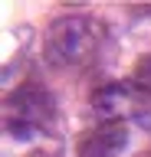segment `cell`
<instances>
[{
  "mask_svg": "<svg viewBox=\"0 0 151 157\" xmlns=\"http://www.w3.org/2000/svg\"><path fill=\"white\" fill-rule=\"evenodd\" d=\"M102 29L89 17H62L46 33V56L56 66H82L99 49Z\"/></svg>",
  "mask_w": 151,
  "mask_h": 157,
  "instance_id": "1",
  "label": "cell"
},
{
  "mask_svg": "<svg viewBox=\"0 0 151 157\" xmlns=\"http://www.w3.org/2000/svg\"><path fill=\"white\" fill-rule=\"evenodd\" d=\"M53 115H56V105L43 85H23L7 101V128L17 137H33L46 131Z\"/></svg>",
  "mask_w": 151,
  "mask_h": 157,
  "instance_id": "2",
  "label": "cell"
},
{
  "mask_svg": "<svg viewBox=\"0 0 151 157\" xmlns=\"http://www.w3.org/2000/svg\"><path fill=\"white\" fill-rule=\"evenodd\" d=\"M128 147V128L125 121H102L82 137L79 154L82 157H118Z\"/></svg>",
  "mask_w": 151,
  "mask_h": 157,
  "instance_id": "3",
  "label": "cell"
},
{
  "mask_svg": "<svg viewBox=\"0 0 151 157\" xmlns=\"http://www.w3.org/2000/svg\"><path fill=\"white\" fill-rule=\"evenodd\" d=\"M92 111H95L102 121H121V118L131 111V92H128V85L112 82V85L99 88V92L92 95Z\"/></svg>",
  "mask_w": 151,
  "mask_h": 157,
  "instance_id": "4",
  "label": "cell"
},
{
  "mask_svg": "<svg viewBox=\"0 0 151 157\" xmlns=\"http://www.w3.org/2000/svg\"><path fill=\"white\" fill-rule=\"evenodd\" d=\"M131 85L138 88V92H151V56H145L135 66V72H131Z\"/></svg>",
  "mask_w": 151,
  "mask_h": 157,
  "instance_id": "5",
  "label": "cell"
}]
</instances>
